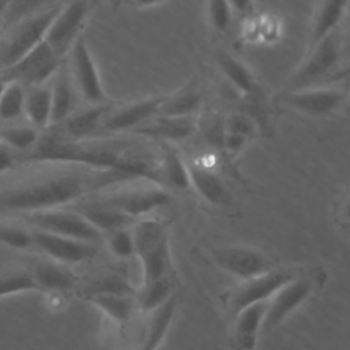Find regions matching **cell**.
I'll return each instance as SVG.
<instances>
[{
  "label": "cell",
  "mask_w": 350,
  "mask_h": 350,
  "mask_svg": "<svg viewBox=\"0 0 350 350\" xmlns=\"http://www.w3.org/2000/svg\"><path fill=\"white\" fill-rule=\"evenodd\" d=\"M59 1L60 0H8L1 12L3 26L10 29L31 15L60 4Z\"/></svg>",
  "instance_id": "cell-31"
},
{
  "label": "cell",
  "mask_w": 350,
  "mask_h": 350,
  "mask_svg": "<svg viewBox=\"0 0 350 350\" xmlns=\"http://www.w3.org/2000/svg\"><path fill=\"white\" fill-rule=\"evenodd\" d=\"M295 275L290 271L272 269L262 275L243 280L227 294V305L230 310L237 314L239 310L258 304L267 302L284 283L291 280Z\"/></svg>",
  "instance_id": "cell-10"
},
{
  "label": "cell",
  "mask_w": 350,
  "mask_h": 350,
  "mask_svg": "<svg viewBox=\"0 0 350 350\" xmlns=\"http://www.w3.org/2000/svg\"><path fill=\"white\" fill-rule=\"evenodd\" d=\"M3 27V18H1V12H0V29Z\"/></svg>",
  "instance_id": "cell-46"
},
{
  "label": "cell",
  "mask_w": 350,
  "mask_h": 350,
  "mask_svg": "<svg viewBox=\"0 0 350 350\" xmlns=\"http://www.w3.org/2000/svg\"><path fill=\"white\" fill-rule=\"evenodd\" d=\"M38 131L33 126H8L0 131V141L14 152H30L38 142Z\"/></svg>",
  "instance_id": "cell-34"
},
{
  "label": "cell",
  "mask_w": 350,
  "mask_h": 350,
  "mask_svg": "<svg viewBox=\"0 0 350 350\" xmlns=\"http://www.w3.org/2000/svg\"><path fill=\"white\" fill-rule=\"evenodd\" d=\"M165 96H150L139 98L109 111L103 127L111 133L134 131L159 115Z\"/></svg>",
  "instance_id": "cell-15"
},
{
  "label": "cell",
  "mask_w": 350,
  "mask_h": 350,
  "mask_svg": "<svg viewBox=\"0 0 350 350\" xmlns=\"http://www.w3.org/2000/svg\"><path fill=\"white\" fill-rule=\"evenodd\" d=\"M346 97L347 92L340 88H306L287 92L283 101L301 113L325 116L335 112Z\"/></svg>",
  "instance_id": "cell-13"
},
{
  "label": "cell",
  "mask_w": 350,
  "mask_h": 350,
  "mask_svg": "<svg viewBox=\"0 0 350 350\" xmlns=\"http://www.w3.org/2000/svg\"><path fill=\"white\" fill-rule=\"evenodd\" d=\"M202 105V92L196 78L172 94H165L159 115L194 116Z\"/></svg>",
  "instance_id": "cell-22"
},
{
  "label": "cell",
  "mask_w": 350,
  "mask_h": 350,
  "mask_svg": "<svg viewBox=\"0 0 350 350\" xmlns=\"http://www.w3.org/2000/svg\"><path fill=\"white\" fill-rule=\"evenodd\" d=\"M342 53V45L339 34L335 31L312 51L304 55L301 64L293 72L288 81L290 90H299L312 88V83L324 78L331 72L339 62Z\"/></svg>",
  "instance_id": "cell-6"
},
{
  "label": "cell",
  "mask_w": 350,
  "mask_h": 350,
  "mask_svg": "<svg viewBox=\"0 0 350 350\" xmlns=\"http://www.w3.org/2000/svg\"><path fill=\"white\" fill-rule=\"evenodd\" d=\"M226 131L250 138L256 131V126L245 113H231L226 120Z\"/></svg>",
  "instance_id": "cell-39"
},
{
  "label": "cell",
  "mask_w": 350,
  "mask_h": 350,
  "mask_svg": "<svg viewBox=\"0 0 350 350\" xmlns=\"http://www.w3.org/2000/svg\"><path fill=\"white\" fill-rule=\"evenodd\" d=\"M26 88L18 82H7L0 96V122H11L23 115Z\"/></svg>",
  "instance_id": "cell-33"
},
{
  "label": "cell",
  "mask_w": 350,
  "mask_h": 350,
  "mask_svg": "<svg viewBox=\"0 0 350 350\" xmlns=\"http://www.w3.org/2000/svg\"><path fill=\"white\" fill-rule=\"evenodd\" d=\"M129 180L116 171H57L0 189V213H34L62 208L85 194Z\"/></svg>",
  "instance_id": "cell-1"
},
{
  "label": "cell",
  "mask_w": 350,
  "mask_h": 350,
  "mask_svg": "<svg viewBox=\"0 0 350 350\" xmlns=\"http://www.w3.org/2000/svg\"><path fill=\"white\" fill-rule=\"evenodd\" d=\"M77 211L83 217H86L103 235L119 228L131 227L134 223V219L130 216L100 202L98 200L86 201L85 204H81Z\"/></svg>",
  "instance_id": "cell-23"
},
{
  "label": "cell",
  "mask_w": 350,
  "mask_h": 350,
  "mask_svg": "<svg viewBox=\"0 0 350 350\" xmlns=\"http://www.w3.org/2000/svg\"><path fill=\"white\" fill-rule=\"evenodd\" d=\"M174 287V278H165L149 283H142L139 291L137 293V305L141 308L142 312L149 313L150 310L163 305L175 294Z\"/></svg>",
  "instance_id": "cell-30"
},
{
  "label": "cell",
  "mask_w": 350,
  "mask_h": 350,
  "mask_svg": "<svg viewBox=\"0 0 350 350\" xmlns=\"http://www.w3.org/2000/svg\"><path fill=\"white\" fill-rule=\"evenodd\" d=\"M33 246L44 252L52 261L71 265L92 258L96 253V245L55 235L51 232L31 228Z\"/></svg>",
  "instance_id": "cell-14"
},
{
  "label": "cell",
  "mask_w": 350,
  "mask_h": 350,
  "mask_svg": "<svg viewBox=\"0 0 350 350\" xmlns=\"http://www.w3.org/2000/svg\"><path fill=\"white\" fill-rule=\"evenodd\" d=\"M51 93H52V124H62L72 112L75 104L77 89L74 86L67 63L63 60L56 74L51 79Z\"/></svg>",
  "instance_id": "cell-18"
},
{
  "label": "cell",
  "mask_w": 350,
  "mask_h": 350,
  "mask_svg": "<svg viewBox=\"0 0 350 350\" xmlns=\"http://www.w3.org/2000/svg\"><path fill=\"white\" fill-rule=\"evenodd\" d=\"M30 291H38L30 271L10 269L0 272V299Z\"/></svg>",
  "instance_id": "cell-32"
},
{
  "label": "cell",
  "mask_w": 350,
  "mask_h": 350,
  "mask_svg": "<svg viewBox=\"0 0 350 350\" xmlns=\"http://www.w3.org/2000/svg\"><path fill=\"white\" fill-rule=\"evenodd\" d=\"M97 200L135 220L137 217L168 205L171 202V194L170 190L163 186L146 182L144 185L104 194Z\"/></svg>",
  "instance_id": "cell-7"
},
{
  "label": "cell",
  "mask_w": 350,
  "mask_h": 350,
  "mask_svg": "<svg viewBox=\"0 0 350 350\" xmlns=\"http://www.w3.org/2000/svg\"><path fill=\"white\" fill-rule=\"evenodd\" d=\"M0 242L14 249H29L33 246L31 230H23L15 226H0Z\"/></svg>",
  "instance_id": "cell-38"
},
{
  "label": "cell",
  "mask_w": 350,
  "mask_h": 350,
  "mask_svg": "<svg viewBox=\"0 0 350 350\" xmlns=\"http://www.w3.org/2000/svg\"><path fill=\"white\" fill-rule=\"evenodd\" d=\"M267 302L250 305L235 314L234 343L238 350H253L262 327Z\"/></svg>",
  "instance_id": "cell-20"
},
{
  "label": "cell",
  "mask_w": 350,
  "mask_h": 350,
  "mask_svg": "<svg viewBox=\"0 0 350 350\" xmlns=\"http://www.w3.org/2000/svg\"><path fill=\"white\" fill-rule=\"evenodd\" d=\"M60 7L62 3L31 15L8 29L7 37L0 44V71L16 63L44 41L46 30Z\"/></svg>",
  "instance_id": "cell-3"
},
{
  "label": "cell",
  "mask_w": 350,
  "mask_h": 350,
  "mask_svg": "<svg viewBox=\"0 0 350 350\" xmlns=\"http://www.w3.org/2000/svg\"><path fill=\"white\" fill-rule=\"evenodd\" d=\"M64 59L59 57L44 41L8 68L0 71L5 82H18L25 88L51 82Z\"/></svg>",
  "instance_id": "cell-5"
},
{
  "label": "cell",
  "mask_w": 350,
  "mask_h": 350,
  "mask_svg": "<svg viewBox=\"0 0 350 350\" xmlns=\"http://www.w3.org/2000/svg\"><path fill=\"white\" fill-rule=\"evenodd\" d=\"M176 312V295L174 294L159 308L148 313L144 339L139 350H159L165 339Z\"/></svg>",
  "instance_id": "cell-21"
},
{
  "label": "cell",
  "mask_w": 350,
  "mask_h": 350,
  "mask_svg": "<svg viewBox=\"0 0 350 350\" xmlns=\"http://www.w3.org/2000/svg\"><path fill=\"white\" fill-rule=\"evenodd\" d=\"M16 163V154L15 152L0 141V175L11 170Z\"/></svg>",
  "instance_id": "cell-41"
},
{
  "label": "cell",
  "mask_w": 350,
  "mask_h": 350,
  "mask_svg": "<svg viewBox=\"0 0 350 350\" xmlns=\"http://www.w3.org/2000/svg\"><path fill=\"white\" fill-rule=\"evenodd\" d=\"M232 14L228 0H206V15L213 30L226 31L231 23Z\"/></svg>",
  "instance_id": "cell-37"
},
{
  "label": "cell",
  "mask_w": 350,
  "mask_h": 350,
  "mask_svg": "<svg viewBox=\"0 0 350 350\" xmlns=\"http://www.w3.org/2000/svg\"><path fill=\"white\" fill-rule=\"evenodd\" d=\"M191 187L209 204L216 206H228L232 202V196L221 178L212 170L191 164L187 165Z\"/></svg>",
  "instance_id": "cell-19"
},
{
  "label": "cell",
  "mask_w": 350,
  "mask_h": 350,
  "mask_svg": "<svg viewBox=\"0 0 350 350\" xmlns=\"http://www.w3.org/2000/svg\"><path fill=\"white\" fill-rule=\"evenodd\" d=\"M228 3L232 8V12L245 14L250 10V7L253 4V0H228Z\"/></svg>",
  "instance_id": "cell-42"
},
{
  "label": "cell",
  "mask_w": 350,
  "mask_h": 350,
  "mask_svg": "<svg viewBox=\"0 0 350 350\" xmlns=\"http://www.w3.org/2000/svg\"><path fill=\"white\" fill-rule=\"evenodd\" d=\"M23 115L33 127L46 129L51 126L52 116V93L51 85H36L26 88Z\"/></svg>",
  "instance_id": "cell-26"
},
{
  "label": "cell",
  "mask_w": 350,
  "mask_h": 350,
  "mask_svg": "<svg viewBox=\"0 0 350 350\" xmlns=\"http://www.w3.org/2000/svg\"><path fill=\"white\" fill-rule=\"evenodd\" d=\"M135 254L142 267V283L172 278L168 227L157 219H144L133 226Z\"/></svg>",
  "instance_id": "cell-2"
},
{
  "label": "cell",
  "mask_w": 350,
  "mask_h": 350,
  "mask_svg": "<svg viewBox=\"0 0 350 350\" xmlns=\"http://www.w3.org/2000/svg\"><path fill=\"white\" fill-rule=\"evenodd\" d=\"M27 223L34 228L55 235L97 245L104 235L77 209L66 211L62 208L29 213Z\"/></svg>",
  "instance_id": "cell-4"
},
{
  "label": "cell",
  "mask_w": 350,
  "mask_h": 350,
  "mask_svg": "<svg viewBox=\"0 0 350 350\" xmlns=\"http://www.w3.org/2000/svg\"><path fill=\"white\" fill-rule=\"evenodd\" d=\"M133 1H134V4H135L137 7H142V8H145V7L156 5V4L161 3L163 0H133Z\"/></svg>",
  "instance_id": "cell-43"
},
{
  "label": "cell",
  "mask_w": 350,
  "mask_h": 350,
  "mask_svg": "<svg viewBox=\"0 0 350 350\" xmlns=\"http://www.w3.org/2000/svg\"><path fill=\"white\" fill-rule=\"evenodd\" d=\"M90 0H70L59 8L52 19L44 42L62 59L68 55L72 44L81 36L89 14Z\"/></svg>",
  "instance_id": "cell-8"
},
{
  "label": "cell",
  "mask_w": 350,
  "mask_h": 350,
  "mask_svg": "<svg viewBox=\"0 0 350 350\" xmlns=\"http://www.w3.org/2000/svg\"><path fill=\"white\" fill-rule=\"evenodd\" d=\"M314 283L306 278L294 276L284 283L268 301L262 320V332H268L279 325L288 314L301 306L313 293Z\"/></svg>",
  "instance_id": "cell-12"
},
{
  "label": "cell",
  "mask_w": 350,
  "mask_h": 350,
  "mask_svg": "<svg viewBox=\"0 0 350 350\" xmlns=\"http://www.w3.org/2000/svg\"><path fill=\"white\" fill-rule=\"evenodd\" d=\"M160 185L170 190H187L191 187L187 164L176 149L165 146L161 160L159 163Z\"/></svg>",
  "instance_id": "cell-27"
},
{
  "label": "cell",
  "mask_w": 350,
  "mask_h": 350,
  "mask_svg": "<svg viewBox=\"0 0 350 350\" xmlns=\"http://www.w3.org/2000/svg\"><path fill=\"white\" fill-rule=\"evenodd\" d=\"M215 62L226 79L242 94H250L256 89V81L245 63L226 51L215 53Z\"/></svg>",
  "instance_id": "cell-28"
},
{
  "label": "cell",
  "mask_w": 350,
  "mask_h": 350,
  "mask_svg": "<svg viewBox=\"0 0 350 350\" xmlns=\"http://www.w3.org/2000/svg\"><path fill=\"white\" fill-rule=\"evenodd\" d=\"M246 144H247V138L243 135L228 133V131H226L223 135V146L226 152L230 154L239 153L246 146Z\"/></svg>",
  "instance_id": "cell-40"
},
{
  "label": "cell",
  "mask_w": 350,
  "mask_h": 350,
  "mask_svg": "<svg viewBox=\"0 0 350 350\" xmlns=\"http://www.w3.org/2000/svg\"><path fill=\"white\" fill-rule=\"evenodd\" d=\"M111 107L105 103L89 104L88 108L78 112H72L62 124L64 126V133L70 138H85L92 135L100 126H103Z\"/></svg>",
  "instance_id": "cell-25"
},
{
  "label": "cell",
  "mask_w": 350,
  "mask_h": 350,
  "mask_svg": "<svg viewBox=\"0 0 350 350\" xmlns=\"http://www.w3.org/2000/svg\"><path fill=\"white\" fill-rule=\"evenodd\" d=\"M197 129L194 116H165L157 115L137 130L135 134L165 142H183L190 138Z\"/></svg>",
  "instance_id": "cell-16"
},
{
  "label": "cell",
  "mask_w": 350,
  "mask_h": 350,
  "mask_svg": "<svg viewBox=\"0 0 350 350\" xmlns=\"http://www.w3.org/2000/svg\"><path fill=\"white\" fill-rule=\"evenodd\" d=\"M342 213H343V217L350 221V197L346 200V202L343 205V209H342Z\"/></svg>",
  "instance_id": "cell-44"
},
{
  "label": "cell",
  "mask_w": 350,
  "mask_h": 350,
  "mask_svg": "<svg viewBox=\"0 0 350 350\" xmlns=\"http://www.w3.org/2000/svg\"><path fill=\"white\" fill-rule=\"evenodd\" d=\"M215 262L226 272L242 280L262 275L273 269V264L262 252L249 246H221L212 252Z\"/></svg>",
  "instance_id": "cell-11"
},
{
  "label": "cell",
  "mask_w": 350,
  "mask_h": 350,
  "mask_svg": "<svg viewBox=\"0 0 350 350\" xmlns=\"http://www.w3.org/2000/svg\"><path fill=\"white\" fill-rule=\"evenodd\" d=\"M38 291H67L77 283V276L68 265L56 261H38L30 269Z\"/></svg>",
  "instance_id": "cell-24"
},
{
  "label": "cell",
  "mask_w": 350,
  "mask_h": 350,
  "mask_svg": "<svg viewBox=\"0 0 350 350\" xmlns=\"http://www.w3.org/2000/svg\"><path fill=\"white\" fill-rule=\"evenodd\" d=\"M350 0H320L312 18L305 53L312 51L324 38L336 31L343 19Z\"/></svg>",
  "instance_id": "cell-17"
},
{
  "label": "cell",
  "mask_w": 350,
  "mask_h": 350,
  "mask_svg": "<svg viewBox=\"0 0 350 350\" xmlns=\"http://www.w3.org/2000/svg\"><path fill=\"white\" fill-rule=\"evenodd\" d=\"M86 298L94 308L119 324L130 320L137 304L134 295L127 294H94Z\"/></svg>",
  "instance_id": "cell-29"
},
{
  "label": "cell",
  "mask_w": 350,
  "mask_h": 350,
  "mask_svg": "<svg viewBox=\"0 0 350 350\" xmlns=\"http://www.w3.org/2000/svg\"><path fill=\"white\" fill-rule=\"evenodd\" d=\"M94 294H127L134 295V290L131 284L120 275L116 273H108L105 276L98 278L92 283V286L86 290L88 295Z\"/></svg>",
  "instance_id": "cell-36"
},
{
  "label": "cell",
  "mask_w": 350,
  "mask_h": 350,
  "mask_svg": "<svg viewBox=\"0 0 350 350\" xmlns=\"http://www.w3.org/2000/svg\"><path fill=\"white\" fill-rule=\"evenodd\" d=\"M104 237L107 241L108 250L116 258L124 260L135 254V242H134L133 230L130 227L111 231Z\"/></svg>",
  "instance_id": "cell-35"
},
{
  "label": "cell",
  "mask_w": 350,
  "mask_h": 350,
  "mask_svg": "<svg viewBox=\"0 0 350 350\" xmlns=\"http://www.w3.org/2000/svg\"><path fill=\"white\" fill-rule=\"evenodd\" d=\"M5 81L1 78V75H0V96H1V93H3V90H4V86H5Z\"/></svg>",
  "instance_id": "cell-45"
},
{
  "label": "cell",
  "mask_w": 350,
  "mask_h": 350,
  "mask_svg": "<svg viewBox=\"0 0 350 350\" xmlns=\"http://www.w3.org/2000/svg\"><path fill=\"white\" fill-rule=\"evenodd\" d=\"M68 70L77 93L89 104L105 101V92L98 67L85 37L81 34L68 52Z\"/></svg>",
  "instance_id": "cell-9"
}]
</instances>
